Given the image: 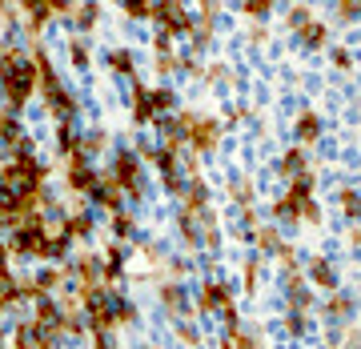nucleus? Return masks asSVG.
Instances as JSON below:
<instances>
[{"label": "nucleus", "instance_id": "nucleus-4", "mask_svg": "<svg viewBox=\"0 0 361 349\" xmlns=\"http://www.w3.org/2000/svg\"><path fill=\"white\" fill-rule=\"evenodd\" d=\"M297 32H301V40H305V44H310V49H317V44H325V28L322 25H305V28H297Z\"/></svg>", "mask_w": 361, "mask_h": 349}, {"label": "nucleus", "instance_id": "nucleus-10", "mask_svg": "<svg viewBox=\"0 0 361 349\" xmlns=\"http://www.w3.org/2000/svg\"><path fill=\"white\" fill-rule=\"evenodd\" d=\"M92 16H97V4H85V8H80V25L89 28V25H92Z\"/></svg>", "mask_w": 361, "mask_h": 349}, {"label": "nucleus", "instance_id": "nucleus-2", "mask_svg": "<svg viewBox=\"0 0 361 349\" xmlns=\"http://www.w3.org/2000/svg\"><path fill=\"white\" fill-rule=\"evenodd\" d=\"M185 137H189L201 153H209V149L217 145V125H213V121H193V116H185Z\"/></svg>", "mask_w": 361, "mask_h": 349}, {"label": "nucleus", "instance_id": "nucleus-6", "mask_svg": "<svg viewBox=\"0 0 361 349\" xmlns=\"http://www.w3.org/2000/svg\"><path fill=\"white\" fill-rule=\"evenodd\" d=\"M297 133H301L305 141H313V137L322 133V125H317V116H301V125H297Z\"/></svg>", "mask_w": 361, "mask_h": 349}, {"label": "nucleus", "instance_id": "nucleus-12", "mask_svg": "<svg viewBox=\"0 0 361 349\" xmlns=\"http://www.w3.org/2000/svg\"><path fill=\"white\" fill-rule=\"evenodd\" d=\"M245 8H249V13H265V8H269V0H245Z\"/></svg>", "mask_w": 361, "mask_h": 349}, {"label": "nucleus", "instance_id": "nucleus-9", "mask_svg": "<svg viewBox=\"0 0 361 349\" xmlns=\"http://www.w3.org/2000/svg\"><path fill=\"white\" fill-rule=\"evenodd\" d=\"M113 68H121V73H129V52H113Z\"/></svg>", "mask_w": 361, "mask_h": 349}, {"label": "nucleus", "instance_id": "nucleus-3", "mask_svg": "<svg viewBox=\"0 0 361 349\" xmlns=\"http://www.w3.org/2000/svg\"><path fill=\"white\" fill-rule=\"evenodd\" d=\"M157 16L169 25V32H185V28H189V16L180 13L177 0H161V4H157Z\"/></svg>", "mask_w": 361, "mask_h": 349}, {"label": "nucleus", "instance_id": "nucleus-1", "mask_svg": "<svg viewBox=\"0 0 361 349\" xmlns=\"http://www.w3.org/2000/svg\"><path fill=\"white\" fill-rule=\"evenodd\" d=\"M32 80H37V65H28V61H20V65H13V68H4V92H8V101L25 104L28 92H32Z\"/></svg>", "mask_w": 361, "mask_h": 349}, {"label": "nucleus", "instance_id": "nucleus-7", "mask_svg": "<svg viewBox=\"0 0 361 349\" xmlns=\"http://www.w3.org/2000/svg\"><path fill=\"white\" fill-rule=\"evenodd\" d=\"M153 116V101H149V92H137V121H149Z\"/></svg>", "mask_w": 361, "mask_h": 349}, {"label": "nucleus", "instance_id": "nucleus-11", "mask_svg": "<svg viewBox=\"0 0 361 349\" xmlns=\"http://www.w3.org/2000/svg\"><path fill=\"white\" fill-rule=\"evenodd\" d=\"M313 273H317V281H325V285H334V273L325 269V265H313Z\"/></svg>", "mask_w": 361, "mask_h": 349}, {"label": "nucleus", "instance_id": "nucleus-8", "mask_svg": "<svg viewBox=\"0 0 361 349\" xmlns=\"http://www.w3.org/2000/svg\"><path fill=\"white\" fill-rule=\"evenodd\" d=\"M149 101H153V109H169L173 104V92H153Z\"/></svg>", "mask_w": 361, "mask_h": 349}, {"label": "nucleus", "instance_id": "nucleus-5", "mask_svg": "<svg viewBox=\"0 0 361 349\" xmlns=\"http://www.w3.org/2000/svg\"><path fill=\"white\" fill-rule=\"evenodd\" d=\"M301 169H305V157H301V153H285L281 173H289V177H293V173H301Z\"/></svg>", "mask_w": 361, "mask_h": 349}]
</instances>
